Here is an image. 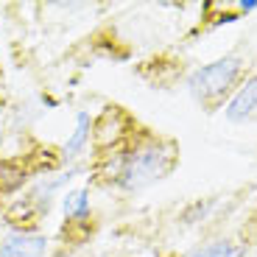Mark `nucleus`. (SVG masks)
<instances>
[{
	"label": "nucleus",
	"mask_w": 257,
	"mask_h": 257,
	"mask_svg": "<svg viewBox=\"0 0 257 257\" xmlns=\"http://www.w3.org/2000/svg\"><path fill=\"white\" fill-rule=\"evenodd\" d=\"M51 243L45 232L9 229L0 238V257H51Z\"/></svg>",
	"instance_id": "obj_6"
},
{
	"label": "nucleus",
	"mask_w": 257,
	"mask_h": 257,
	"mask_svg": "<svg viewBox=\"0 0 257 257\" xmlns=\"http://www.w3.org/2000/svg\"><path fill=\"white\" fill-rule=\"evenodd\" d=\"M179 140L146 126L126 106L106 103L92 117V151L87 185H101L120 196H137L165 182L179 168Z\"/></svg>",
	"instance_id": "obj_1"
},
{
	"label": "nucleus",
	"mask_w": 257,
	"mask_h": 257,
	"mask_svg": "<svg viewBox=\"0 0 257 257\" xmlns=\"http://www.w3.org/2000/svg\"><path fill=\"white\" fill-rule=\"evenodd\" d=\"M90 151H92V115L90 112H78L70 137L59 146L62 165L64 168L84 165V162L90 160Z\"/></svg>",
	"instance_id": "obj_5"
},
{
	"label": "nucleus",
	"mask_w": 257,
	"mask_h": 257,
	"mask_svg": "<svg viewBox=\"0 0 257 257\" xmlns=\"http://www.w3.org/2000/svg\"><path fill=\"white\" fill-rule=\"evenodd\" d=\"M257 246V196L232 224L210 232L190 249L179 251L174 257H249Z\"/></svg>",
	"instance_id": "obj_3"
},
{
	"label": "nucleus",
	"mask_w": 257,
	"mask_h": 257,
	"mask_svg": "<svg viewBox=\"0 0 257 257\" xmlns=\"http://www.w3.org/2000/svg\"><path fill=\"white\" fill-rule=\"evenodd\" d=\"M0 73H3V67H0Z\"/></svg>",
	"instance_id": "obj_8"
},
{
	"label": "nucleus",
	"mask_w": 257,
	"mask_h": 257,
	"mask_svg": "<svg viewBox=\"0 0 257 257\" xmlns=\"http://www.w3.org/2000/svg\"><path fill=\"white\" fill-rule=\"evenodd\" d=\"M62 215H59V232H56V243L62 249H76L84 246L87 240L95 235V207H92V187L84 185H73L64 190L62 204H59Z\"/></svg>",
	"instance_id": "obj_4"
},
{
	"label": "nucleus",
	"mask_w": 257,
	"mask_h": 257,
	"mask_svg": "<svg viewBox=\"0 0 257 257\" xmlns=\"http://www.w3.org/2000/svg\"><path fill=\"white\" fill-rule=\"evenodd\" d=\"M224 117L235 126H246V123H257V73H249L246 81L240 84L235 95L226 101Z\"/></svg>",
	"instance_id": "obj_7"
},
{
	"label": "nucleus",
	"mask_w": 257,
	"mask_h": 257,
	"mask_svg": "<svg viewBox=\"0 0 257 257\" xmlns=\"http://www.w3.org/2000/svg\"><path fill=\"white\" fill-rule=\"evenodd\" d=\"M249 70H246L243 53H224V56L204 62L199 67H193L185 76V90L193 98V103L204 109L207 115L221 112L226 106L235 90L246 81Z\"/></svg>",
	"instance_id": "obj_2"
}]
</instances>
